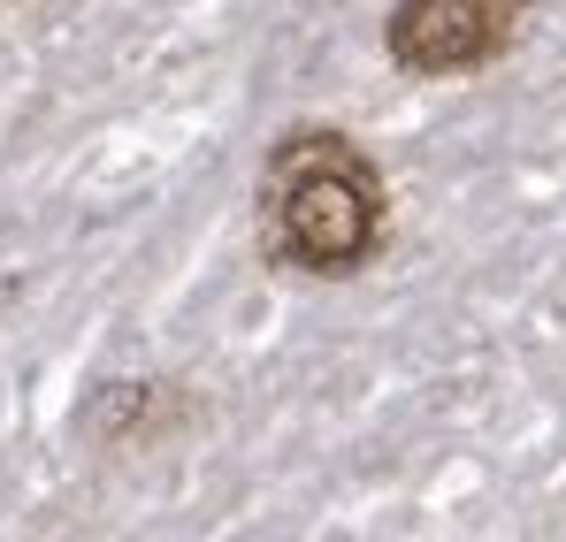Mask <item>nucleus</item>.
<instances>
[{
	"label": "nucleus",
	"mask_w": 566,
	"mask_h": 542,
	"mask_svg": "<svg viewBox=\"0 0 566 542\" xmlns=\"http://www.w3.org/2000/svg\"><path fill=\"white\" fill-rule=\"evenodd\" d=\"M261 253L269 268L345 283L390 237V183L376 153L337 123H291L261 161Z\"/></svg>",
	"instance_id": "f257e3e1"
},
{
	"label": "nucleus",
	"mask_w": 566,
	"mask_h": 542,
	"mask_svg": "<svg viewBox=\"0 0 566 542\" xmlns=\"http://www.w3.org/2000/svg\"><path fill=\"white\" fill-rule=\"evenodd\" d=\"M536 0H398L382 15V54L406 77H474L490 70Z\"/></svg>",
	"instance_id": "f03ea898"
},
{
	"label": "nucleus",
	"mask_w": 566,
	"mask_h": 542,
	"mask_svg": "<svg viewBox=\"0 0 566 542\" xmlns=\"http://www.w3.org/2000/svg\"><path fill=\"white\" fill-rule=\"evenodd\" d=\"M191 421V397L177 382H99L85 405V436L107 451H154Z\"/></svg>",
	"instance_id": "7ed1b4c3"
}]
</instances>
